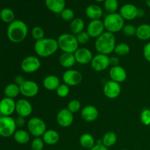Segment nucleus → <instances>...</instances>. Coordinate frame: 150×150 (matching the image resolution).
Returning a JSON list of instances; mask_svg holds the SVG:
<instances>
[{"instance_id": "1", "label": "nucleus", "mask_w": 150, "mask_h": 150, "mask_svg": "<svg viewBox=\"0 0 150 150\" xmlns=\"http://www.w3.org/2000/svg\"><path fill=\"white\" fill-rule=\"evenodd\" d=\"M29 29L24 21L21 20H15L8 25L7 35L9 40L13 43L22 42L27 37Z\"/></svg>"}, {"instance_id": "2", "label": "nucleus", "mask_w": 150, "mask_h": 150, "mask_svg": "<svg viewBox=\"0 0 150 150\" xmlns=\"http://www.w3.org/2000/svg\"><path fill=\"white\" fill-rule=\"evenodd\" d=\"M117 45V39L114 34L105 31L95 40V49L98 54L109 55L114 51Z\"/></svg>"}, {"instance_id": "3", "label": "nucleus", "mask_w": 150, "mask_h": 150, "mask_svg": "<svg viewBox=\"0 0 150 150\" xmlns=\"http://www.w3.org/2000/svg\"><path fill=\"white\" fill-rule=\"evenodd\" d=\"M34 49L37 55L42 58H47L54 55L59 49L57 40L51 38L35 41Z\"/></svg>"}, {"instance_id": "4", "label": "nucleus", "mask_w": 150, "mask_h": 150, "mask_svg": "<svg viewBox=\"0 0 150 150\" xmlns=\"http://www.w3.org/2000/svg\"><path fill=\"white\" fill-rule=\"evenodd\" d=\"M59 48L64 53L74 54L79 48V43L76 35L70 33H63L57 39Z\"/></svg>"}, {"instance_id": "5", "label": "nucleus", "mask_w": 150, "mask_h": 150, "mask_svg": "<svg viewBox=\"0 0 150 150\" xmlns=\"http://www.w3.org/2000/svg\"><path fill=\"white\" fill-rule=\"evenodd\" d=\"M106 32L115 34L122 30L125 26V20L120 13H108L103 21Z\"/></svg>"}, {"instance_id": "6", "label": "nucleus", "mask_w": 150, "mask_h": 150, "mask_svg": "<svg viewBox=\"0 0 150 150\" xmlns=\"http://www.w3.org/2000/svg\"><path fill=\"white\" fill-rule=\"evenodd\" d=\"M28 132L34 137H42L47 130V126L45 122L39 117H32L27 122Z\"/></svg>"}, {"instance_id": "7", "label": "nucleus", "mask_w": 150, "mask_h": 150, "mask_svg": "<svg viewBox=\"0 0 150 150\" xmlns=\"http://www.w3.org/2000/svg\"><path fill=\"white\" fill-rule=\"evenodd\" d=\"M15 119L12 117H0V136L4 138H8L13 136L16 131Z\"/></svg>"}, {"instance_id": "8", "label": "nucleus", "mask_w": 150, "mask_h": 150, "mask_svg": "<svg viewBox=\"0 0 150 150\" xmlns=\"http://www.w3.org/2000/svg\"><path fill=\"white\" fill-rule=\"evenodd\" d=\"M20 66L25 73H33L40 68L41 62L36 56H27L22 59Z\"/></svg>"}, {"instance_id": "9", "label": "nucleus", "mask_w": 150, "mask_h": 150, "mask_svg": "<svg viewBox=\"0 0 150 150\" xmlns=\"http://www.w3.org/2000/svg\"><path fill=\"white\" fill-rule=\"evenodd\" d=\"M19 87L20 93L25 98H34L39 93V85L32 80H25Z\"/></svg>"}, {"instance_id": "10", "label": "nucleus", "mask_w": 150, "mask_h": 150, "mask_svg": "<svg viewBox=\"0 0 150 150\" xmlns=\"http://www.w3.org/2000/svg\"><path fill=\"white\" fill-rule=\"evenodd\" d=\"M91 67L96 72H103L110 66V57L108 55L98 54L94 56L90 63Z\"/></svg>"}, {"instance_id": "11", "label": "nucleus", "mask_w": 150, "mask_h": 150, "mask_svg": "<svg viewBox=\"0 0 150 150\" xmlns=\"http://www.w3.org/2000/svg\"><path fill=\"white\" fill-rule=\"evenodd\" d=\"M83 80V76L79 70H66L62 75V81L64 83L69 86H75L80 84Z\"/></svg>"}, {"instance_id": "12", "label": "nucleus", "mask_w": 150, "mask_h": 150, "mask_svg": "<svg viewBox=\"0 0 150 150\" xmlns=\"http://www.w3.org/2000/svg\"><path fill=\"white\" fill-rule=\"evenodd\" d=\"M103 94L108 99H116L122 92L120 83L112 80L108 81L103 86Z\"/></svg>"}, {"instance_id": "13", "label": "nucleus", "mask_w": 150, "mask_h": 150, "mask_svg": "<svg viewBox=\"0 0 150 150\" xmlns=\"http://www.w3.org/2000/svg\"><path fill=\"white\" fill-rule=\"evenodd\" d=\"M105 30L103 21L100 19H98V20H92L89 22L86 29V32L90 38L97 39L105 32Z\"/></svg>"}, {"instance_id": "14", "label": "nucleus", "mask_w": 150, "mask_h": 150, "mask_svg": "<svg viewBox=\"0 0 150 150\" xmlns=\"http://www.w3.org/2000/svg\"><path fill=\"white\" fill-rule=\"evenodd\" d=\"M57 122L60 127H68L73 124L74 121V117L73 113L70 112L67 108H62L60 110L57 115Z\"/></svg>"}, {"instance_id": "15", "label": "nucleus", "mask_w": 150, "mask_h": 150, "mask_svg": "<svg viewBox=\"0 0 150 150\" xmlns=\"http://www.w3.org/2000/svg\"><path fill=\"white\" fill-rule=\"evenodd\" d=\"M32 111L33 107L28 100L20 99L16 102V112L19 117L26 118L32 114Z\"/></svg>"}, {"instance_id": "16", "label": "nucleus", "mask_w": 150, "mask_h": 150, "mask_svg": "<svg viewBox=\"0 0 150 150\" xmlns=\"http://www.w3.org/2000/svg\"><path fill=\"white\" fill-rule=\"evenodd\" d=\"M74 56L76 62L82 65L90 64L94 57L91 50L85 47L78 48L74 53Z\"/></svg>"}, {"instance_id": "17", "label": "nucleus", "mask_w": 150, "mask_h": 150, "mask_svg": "<svg viewBox=\"0 0 150 150\" xmlns=\"http://www.w3.org/2000/svg\"><path fill=\"white\" fill-rule=\"evenodd\" d=\"M16 104L14 99L5 97L0 100V114L4 117H11L16 112Z\"/></svg>"}, {"instance_id": "18", "label": "nucleus", "mask_w": 150, "mask_h": 150, "mask_svg": "<svg viewBox=\"0 0 150 150\" xmlns=\"http://www.w3.org/2000/svg\"><path fill=\"white\" fill-rule=\"evenodd\" d=\"M109 77L111 80L119 83H123L127 78V71L123 67L120 65L111 67L109 70Z\"/></svg>"}, {"instance_id": "19", "label": "nucleus", "mask_w": 150, "mask_h": 150, "mask_svg": "<svg viewBox=\"0 0 150 150\" xmlns=\"http://www.w3.org/2000/svg\"><path fill=\"white\" fill-rule=\"evenodd\" d=\"M82 119L86 122H92L98 118L99 111L98 108L92 105H87L81 111Z\"/></svg>"}, {"instance_id": "20", "label": "nucleus", "mask_w": 150, "mask_h": 150, "mask_svg": "<svg viewBox=\"0 0 150 150\" xmlns=\"http://www.w3.org/2000/svg\"><path fill=\"white\" fill-rule=\"evenodd\" d=\"M138 8L133 4H125L120 8V14L124 20L132 21L137 18Z\"/></svg>"}, {"instance_id": "21", "label": "nucleus", "mask_w": 150, "mask_h": 150, "mask_svg": "<svg viewBox=\"0 0 150 150\" xmlns=\"http://www.w3.org/2000/svg\"><path fill=\"white\" fill-rule=\"evenodd\" d=\"M60 84L59 79L56 75H48L42 81V86L48 91H56Z\"/></svg>"}, {"instance_id": "22", "label": "nucleus", "mask_w": 150, "mask_h": 150, "mask_svg": "<svg viewBox=\"0 0 150 150\" xmlns=\"http://www.w3.org/2000/svg\"><path fill=\"white\" fill-rule=\"evenodd\" d=\"M45 6L52 13L60 14L65 9V0H45Z\"/></svg>"}, {"instance_id": "23", "label": "nucleus", "mask_w": 150, "mask_h": 150, "mask_svg": "<svg viewBox=\"0 0 150 150\" xmlns=\"http://www.w3.org/2000/svg\"><path fill=\"white\" fill-rule=\"evenodd\" d=\"M103 12L102 8L97 4H90L85 9V14L91 19V21L100 19L103 16Z\"/></svg>"}, {"instance_id": "24", "label": "nucleus", "mask_w": 150, "mask_h": 150, "mask_svg": "<svg viewBox=\"0 0 150 150\" xmlns=\"http://www.w3.org/2000/svg\"><path fill=\"white\" fill-rule=\"evenodd\" d=\"M45 144L52 146L57 144L60 139L59 133L55 130H47L42 136Z\"/></svg>"}, {"instance_id": "25", "label": "nucleus", "mask_w": 150, "mask_h": 150, "mask_svg": "<svg viewBox=\"0 0 150 150\" xmlns=\"http://www.w3.org/2000/svg\"><path fill=\"white\" fill-rule=\"evenodd\" d=\"M59 62L62 67L67 69L71 68L76 63L74 54H71V53L63 52L59 58Z\"/></svg>"}, {"instance_id": "26", "label": "nucleus", "mask_w": 150, "mask_h": 150, "mask_svg": "<svg viewBox=\"0 0 150 150\" xmlns=\"http://www.w3.org/2000/svg\"><path fill=\"white\" fill-rule=\"evenodd\" d=\"M136 38L142 41L150 40V25L143 23L136 28Z\"/></svg>"}, {"instance_id": "27", "label": "nucleus", "mask_w": 150, "mask_h": 150, "mask_svg": "<svg viewBox=\"0 0 150 150\" xmlns=\"http://www.w3.org/2000/svg\"><path fill=\"white\" fill-rule=\"evenodd\" d=\"M79 144L83 148L89 150L96 144V141L92 134L86 133L80 136Z\"/></svg>"}, {"instance_id": "28", "label": "nucleus", "mask_w": 150, "mask_h": 150, "mask_svg": "<svg viewBox=\"0 0 150 150\" xmlns=\"http://www.w3.org/2000/svg\"><path fill=\"white\" fill-rule=\"evenodd\" d=\"M14 140L19 144H26L30 141V133L23 129H19L13 135Z\"/></svg>"}, {"instance_id": "29", "label": "nucleus", "mask_w": 150, "mask_h": 150, "mask_svg": "<svg viewBox=\"0 0 150 150\" xmlns=\"http://www.w3.org/2000/svg\"><path fill=\"white\" fill-rule=\"evenodd\" d=\"M85 28V23L83 20L81 18H75L70 23V29L72 34L77 35L78 34L83 32Z\"/></svg>"}, {"instance_id": "30", "label": "nucleus", "mask_w": 150, "mask_h": 150, "mask_svg": "<svg viewBox=\"0 0 150 150\" xmlns=\"http://www.w3.org/2000/svg\"><path fill=\"white\" fill-rule=\"evenodd\" d=\"M4 93L7 98L14 99L20 94V87L18 85L15 83H9L4 88Z\"/></svg>"}, {"instance_id": "31", "label": "nucleus", "mask_w": 150, "mask_h": 150, "mask_svg": "<svg viewBox=\"0 0 150 150\" xmlns=\"http://www.w3.org/2000/svg\"><path fill=\"white\" fill-rule=\"evenodd\" d=\"M103 144L109 148L115 145L117 142V136L114 132L109 131L105 133L102 138Z\"/></svg>"}, {"instance_id": "32", "label": "nucleus", "mask_w": 150, "mask_h": 150, "mask_svg": "<svg viewBox=\"0 0 150 150\" xmlns=\"http://www.w3.org/2000/svg\"><path fill=\"white\" fill-rule=\"evenodd\" d=\"M0 18L6 23H11L15 21V13L11 9L3 8L0 11Z\"/></svg>"}, {"instance_id": "33", "label": "nucleus", "mask_w": 150, "mask_h": 150, "mask_svg": "<svg viewBox=\"0 0 150 150\" xmlns=\"http://www.w3.org/2000/svg\"><path fill=\"white\" fill-rule=\"evenodd\" d=\"M130 51V45L125 42H120L117 44L114 52L119 57H125L127 55Z\"/></svg>"}, {"instance_id": "34", "label": "nucleus", "mask_w": 150, "mask_h": 150, "mask_svg": "<svg viewBox=\"0 0 150 150\" xmlns=\"http://www.w3.org/2000/svg\"><path fill=\"white\" fill-rule=\"evenodd\" d=\"M103 2L104 8L108 13H117L119 7L118 0H105Z\"/></svg>"}, {"instance_id": "35", "label": "nucleus", "mask_w": 150, "mask_h": 150, "mask_svg": "<svg viewBox=\"0 0 150 150\" xmlns=\"http://www.w3.org/2000/svg\"><path fill=\"white\" fill-rule=\"evenodd\" d=\"M31 35H32V38L35 41L40 40H42L45 38V32H44L43 29L42 27H40V26H38L32 28Z\"/></svg>"}, {"instance_id": "36", "label": "nucleus", "mask_w": 150, "mask_h": 150, "mask_svg": "<svg viewBox=\"0 0 150 150\" xmlns=\"http://www.w3.org/2000/svg\"><path fill=\"white\" fill-rule=\"evenodd\" d=\"M67 108L73 114H76L81 109V103L79 100H72L67 104Z\"/></svg>"}, {"instance_id": "37", "label": "nucleus", "mask_w": 150, "mask_h": 150, "mask_svg": "<svg viewBox=\"0 0 150 150\" xmlns=\"http://www.w3.org/2000/svg\"><path fill=\"white\" fill-rule=\"evenodd\" d=\"M70 86L65 83H61L57 88L56 92H57V96L61 98H64L67 97L70 94Z\"/></svg>"}, {"instance_id": "38", "label": "nucleus", "mask_w": 150, "mask_h": 150, "mask_svg": "<svg viewBox=\"0 0 150 150\" xmlns=\"http://www.w3.org/2000/svg\"><path fill=\"white\" fill-rule=\"evenodd\" d=\"M43 140L41 137H36L31 142V149L32 150H43L44 149Z\"/></svg>"}, {"instance_id": "39", "label": "nucleus", "mask_w": 150, "mask_h": 150, "mask_svg": "<svg viewBox=\"0 0 150 150\" xmlns=\"http://www.w3.org/2000/svg\"><path fill=\"white\" fill-rule=\"evenodd\" d=\"M140 120L142 124L145 126L150 125V109L144 108L140 114Z\"/></svg>"}, {"instance_id": "40", "label": "nucleus", "mask_w": 150, "mask_h": 150, "mask_svg": "<svg viewBox=\"0 0 150 150\" xmlns=\"http://www.w3.org/2000/svg\"><path fill=\"white\" fill-rule=\"evenodd\" d=\"M61 18L66 21H72L75 18V13L72 9L65 8L60 13Z\"/></svg>"}, {"instance_id": "41", "label": "nucleus", "mask_w": 150, "mask_h": 150, "mask_svg": "<svg viewBox=\"0 0 150 150\" xmlns=\"http://www.w3.org/2000/svg\"><path fill=\"white\" fill-rule=\"evenodd\" d=\"M122 32L124 35L127 37H133L136 35V27L133 24H125L122 29Z\"/></svg>"}, {"instance_id": "42", "label": "nucleus", "mask_w": 150, "mask_h": 150, "mask_svg": "<svg viewBox=\"0 0 150 150\" xmlns=\"http://www.w3.org/2000/svg\"><path fill=\"white\" fill-rule=\"evenodd\" d=\"M76 37L79 43L81 44V45H84V44L87 43L89 41V39H90V37L88 35L87 32H84V31L78 34L77 35H76Z\"/></svg>"}, {"instance_id": "43", "label": "nucleus", "mask_w": 150, "mask_h": 150, "mask_svg": "<svg viewBox=\"0 0 150 150\" xmlns=\"http://www.w3.org/2000/svg\"><path fill=\"white\" fill-rule=\"evenodd\" d=\"M143 55L145 59L150 63V42H147L143 48Z\"/></svg>"}, {"instance_id": "44", "label": "nucleus", "mask_w": 150, "mask_h": 150, "mask_svg": "<svg viewBox=\"0 0 150 150\" xmlns=\"http://www.w3.org/2000/svg\"><path fill=\"white\" fill-rule=\"evenodd\" d=\"M16 121V124L17 127H22L25 125V118L22 117H18L15 120Z\"/></svg>"}, {"instance_id": "45", "label": "nucleus", "mask_w": 150, "mask_h": 150, "mask_svg": "<svg viewBox=\"0 0 150 150\" xmlns=\"http://www.w3.org/2000/svg\"><path fill=\"white\" fill-rule=\"evenodd\" d=\"M120 59L117 57H110V66L114 67V66L120 65Z\"/></svg>"}, {"instance_id": "46", "label": "nucleus", "mask_w": 150, "mask_h": 150, "mask_svg": "<svg viewBox=\"0 0 150 150\" xmlns=\"http://www.w3.org/2000/svg\"><path fill=\"white\" fill-rule=\"evenodd\" d=\"M89 150H109L108 147L104 146L103 144H95L93 147Z\"/></svg>"}, {"instance_id": "47", "label": "nucleus", "mask_w": 150, "mask_h": 150, "mask_svg": "<svg viewBox=\"0 0 150 150\" xmlns=\"http://www.w3.org/2000/svg\"><path fill=\"white\" fill-rule=\"evenodd\" d=\"M14 80H15V83H16V84H18V86H20V85L24 81L25 79H23L21 76H17L15 77Z\"/></svg>"}, {"instance_id": "48", "label": "nucleus", "mask_w": 150, "mask_h": 150, "mask_svg": "<svg viewBox=\"0 0 150 150\" xmlns=\"http://www.w3.org/2000/svg\"><path fill=\"white\" fill-rule=\"evenodd\" d=\"M145 16V11L142 8H139L138 10L137 18H143Z\"/></svg>"}, {"instance_id": "49", "label": "nucleus", "mask_w": 150, "mask_h": 150, "mask_svg": "<svg viewBox=\"0 0 150 150\" xmlns=\"http://www.w3.org/2000/svg\"><path fill=\"white\" fill-rule=\"evenodd\" d=\"M96 144H103V141H102V139H98V140L96 141Z\"/></svg>"}, {"instance_id": "50", "label": "nucleus", "mask_w": 150, "mask_h": 150, "mask_svg": "<svg viewBox=\"0 0 150 150\" xmlns=\"http://www.w3.org/2000/svg\"><path fill=\"white\" fill-rule=\"evenodd\" d=\"M146 4L150 8V0H146Z\"/></svg>"}, {"instance_id": "51", "label": "nucleus", "mask_w": 150, "mask_h": 150, "mask_svg": "<svg viewBox=\"0 0 150 150\" xmlns=\"http://www.w3.org/2000/svg\"><path fill=\"white\" fill-rule=\"evenodd\" d=\"M96 1H98V2H102V1H104L105 0H95Z\"/></svg>"}, {"instance_id": "52", "label": "nucleus", "mask_w": 150, "mask_h": 150, "mask_svg": "<svg viewBox=\"0 0 150 150\" xmlns=\"http://www.w3.org/2000/svg\"><path fill=\"white\" fill-rule=\"evenodd\" d=\"M122 150H128V149H122Z\"/></svg>"}]
</instances>
